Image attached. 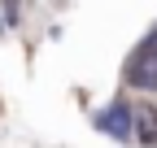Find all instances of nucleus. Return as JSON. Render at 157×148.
<instances>
[{
  "label": "nucleus",
  "instance_id": "nucleus-1",
  "mask_svg": "<svg viewBox=\"0 0 157 148\" xmlns=\"http://www.w3.org/2000/svg\"><path fill=\"white\" fill-rule=\"evenodd\" d=\"M127 83L140 87V91H157V35L144 39L140 48L131 52V61H127Z\"/></svg>",
  "mask_w": 157,
  "mask_h": 148
},
{
  "label": "nucleus",
  "instance_id": "nucleus-2",
  "mask_svg": "<svg viewBox=\"0 0 157 148\" xmlns=\"http://www.w3.org/2000/svg\"><path fill=\"white\" fill-rule=\"evenodd\" d=\"M135 139L140 144H148V148H157V109H135Z\"/></svg>",
  "mask_w": 157,
  "mask_h": 148
},
{
  "label": "nucleus",
  "instance_id": "nucleus-3",
  "mask_svg": "<svg viewBox=\"0 0 157 148\" xmlns=\"http://www.w3.org/2000/svg\"><path fill=\"white\" fill-rule=\"evenodd\" d=\"M131 118H135V113H131L127 105H113L101 122H105V131H109V135H127V131H131Z\"/></svg>",
  "mask_w": 157,
  "mask_h": 148
}]
</instances>
